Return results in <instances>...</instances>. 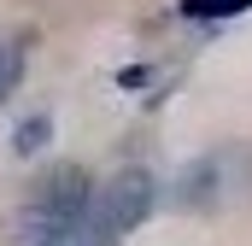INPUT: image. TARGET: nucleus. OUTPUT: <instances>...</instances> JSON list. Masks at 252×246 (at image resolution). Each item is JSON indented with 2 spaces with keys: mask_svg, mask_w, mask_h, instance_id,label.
Masks as SVG:
<instances>
[{
  "mask_svg": "<svg viewBox=\"0 0 252 246\" xmlns=\"http://www.w3.org/2000/svg\"><path fill=\"white\" fill-rule=\"evenodd\" d=\"M158 176L147 170V164H124V170H112L106 182L94 187V211H100V223L106 229H118V235H135L153 211H158Z\"/></svg>",
  "mask_w": 252,
  "mask_h": 246,
  "instance_id": "3",
  "label": "nucleus"
},
{
  "mask_svg": "<svg viewBox=\"0 0 252 246\" xmlns=\"http://www.w3.org/2000/svg\"><path fill=\"white\" fill-rule=\"evenodd\" d=\"M247 193H252V147L235 141V147H211L193 164H182L170 182V205L205 217V211H223L229 199H247Z\"/></svg>",
  "mask_w": 252,
  "mask_h": 246,
  "instance_id": "2",
  "label": "nucleus"
},
{
  "mask_svg": "<svg viewBox=\"0 0 252 246\" xmlns=\"http://www.w3.org/2000/svg\"><path fill=\"white\" fill-rule=\"evenodd\" d=\"M176 12L188 24H235L252 12V0H176Z\"/></svg>",
  "mask_w": 252,
  "mask_h": 246,
  "instance_id": "6",
  "label": "nucleus"
},
{
  "mask_svg": "<svg viewBox=\"0 0 252 246\" xmlns=\"http://www.w3.org/2000/svg\"><path fill=\"white\" fill-rule=\"evenodd\" d=\"M153 82V64H124L118 70V88H147Z\"/></svg>",
  "mask_w": 252,
  "mask_h": 246,
  "instance_id": "7",
  "label": "nucleus"
},
{
  "mask_svg": "<svg viewBox=\"0 0 252 246\" xmlns=\"http://www.w3.org/2000/svg\"><path fill=\"white\" fill-rule=\"evenodd\" d=\"M47 147H53V118L47 112H30V118L12 129V153L18 158H41Z\"/></svg>",
  "mask_w": 252,
  "mask_h": 246,
  "instance_id": "5",
  "label": "nucleus"
},
{
  "mask_svg": "<svg viewBox=\"0 0 252 246\" xmlns=\"http://www.w3.org/2000/svg\"><path fill=\"white\" fill-rule=\"evenodd\" d=\"M94 176L82 170V164H47L35 182H30V199H24V211H18V246H64L76 235V223L94 211Z\"/></svg>",
  "mask_w": 252,
  "mask_h": 246,
  "instance_id": "1",
  "label": "nucleus"
},
{
  "mask_svg": "<svg viewBox=\"0 0 252 246\" xmlns=\"http://www.w3.org/2000/svg\"><path fill=\"white\" fill-rule=\"evenodd\" d=\"M24 70H30V41L24 35H0V112L24 88Z\"/></svg>",
  "mask_w": 252,
  "mask_h": 246,
  "instance_id": "4",
  "label": "nucleus"
}]
</instances>
